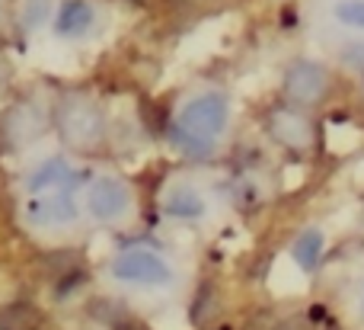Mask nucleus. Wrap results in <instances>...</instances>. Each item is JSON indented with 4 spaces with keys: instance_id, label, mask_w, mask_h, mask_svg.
Listing matches in <instances>:
<instances>
[{
    "instance_id": "obj_1",
    "label": "nucleus",
    "mask_w": 364,
    "mask_h": 330,
    "mask_svg": "<svg viewBox=\"0 0 364 330\" xmlns=\"http://www.w3.org/2000/svg\"><path fill=\"white\" fill-rule=\"evenodd\" d=\"M227 125V100L220 93L195 96L179 113L176 122V141L186 151H208L214 138Z\"/></svg>"
},
{
    "instance_id": "obj_2",
    "label": "nucleus",
    "mask_w": 364,
    "mask_h": 330,
    "mask_svg": "<svg viewBox=\"0 0 364 330\" xmlns=\"http://www.w3.org/2000/svg\"><path fill=\"white\" fill-rule=\"evenodd\" d=\"M112 276L122 282H132V286H170L173 269L160 254L134 247V250H125V254L115 257Z\"/></svg>"
},
{
    "instance_id": "obj_3",
    "label": "nucleus",
    "mask_w": 364,
    "mask_h": 330,
    "mask_svg": "<svg viewBox=\"0 0 364 330\" xmlns=\"http://www.w3.org/2000/svg\"><path fill=\"white\" fill-rule=\"evenodd\" d=\"M329 87V74L316 61H297L284 74V93L294 103H316Z\"/></svg>"
},
{
    "instance_id": "obj_4",
    "label": "nucleus",
    "mask_w": 364,
    "mask_h": 330,
    "mask_svg": "<svg viewBox=\"0 0 364 330\" xmlns=\"http://www.w3.org/2000/svg\"><path fill=\"white\" fill-rule=\"evenodd\" d=\"M128 205H132V196H128V190L119 180H100L93 186V192H90V209H93V215L100 222L122 218L128 212Z\"/></svg>"
},
{
    "instance_id": "obj_5",
    "label": "nucleus",
    "mask_w": 364,
    "mask_h": 330,
    "mask_svg": "<svg viewBox=\"0 0 364 330\" xmlns=\"http://www.w3.org/2000/svg\"><path fill=\"white\" fill-rule=\"evenodd\" d=\"M29 218L36 225H48V228H55V225H64V222L74 218V202H70L68 196L36 199V202L29 205Z\"/></svg>"
},
{
    "instance_id": "obj_6",
    "label": "nucleus",
    "mask_w": 364,
    "mask_h": 330,
    "mask_svg": "<svg viewBox=\"0 0 364 330\" xmlns=\"http://www.w3.org/2000/svg\"><path fill=\"white\" fill-rule=\"evenodd\" d=\"M323 244H326L323 231L320 228H307L294 241V247H291V257L297 260V267H301V269H314L316 263H320V257H323Z\"/></svg>"
},
{
    "instance_id": "obj_7",
    "label": "nucleus",
    "mask_w": 364,
    "mask_h": 330,
    "mask_svg": "<svg viewBox=\"0 0 364 330\" xmlns=\"http://www.w3.org/2000/svg\"><path fill=\"white\" fill-rule=\"evenodd\" d=\"M272 132H275V138H282L284 145H291V148H301L310 141L307 122H304L301 115H291V113H278L275 119H272Z\"/></svg>"
},
{
    "instance_id": "obj_8",
    "label": "nucleus",
    "mask_w": 364,
    "mask_h": 330,
    "mask_svg": "<svg viewBox=\"0 0 364 330\" xmlns=\"http://www.w3.org/2000/svg\"><path fill=\"white\" fill-rule=\"evenodd\" d=\"M166 212H170L173 218H198L201 212H205V199L195 190H188V186H179V190H173L170 199H166Z\"/></svg>"
},
{
    "instance_id": "obj_9",
    "label": "nucleus",
    "mask_w": 364,
    "mask_h": 330,
    "mask_svg": "<svg viewBox=\"0 0 364 330\" xmlns=\"http://www.w3.org/2000/svg\"><path fill=\"white\" fill-rule=\"evenodd\" d=\"M64 128H68V135L74 141H93L96 132H100V119H96L93 109L80 106V109H74V113H70V119L64 122Z\"/></svg>"
},
{
    "instance_id": "obj_10",
    "label": "nucleus",
    "mask_w": 364,
    "mask_h": 330,
    "mask_svg": "<svg viewBox=\"0 0 364 330\" xmlns=\"http://www.w3.org/2000/svg\"><path fill=\"white\" fill-rule=\"evenodd\" d=\"M90 6L80 4V0H70L68 6H64V16H61V32H83L90 26Z\"/></svg>"
},
{
    "instance_id": "obj_11",
    "label": "nucleus",
    "mask_w": 364,
    "mask_h": 330,
    "mask_svg": "<svg viewBox=\"0 0 364 330\" xmlns=\"http://www.w3.org/2000/svg\"><path fill=\"white\" fill-rule=\"evenodd\" d=\"M64 180H68V167H64L61 160H51V164H45L42 170L32 177V190H55Z\"/></svg>"
},
{
    "instance_id": "obj_12",
    "label": "nucleus",
    "mask_w": 364,
    "mask_h": 330,
    "mask_svg": "<svg viewBox=\"0 0 364 330\" xmlns=\"http://www.w3.org/2000/svg\"><path fill=\"white\" fill-rule=\"evenodd\" d=\"M336 19L346 26H355V29H364V0H342L336 4Z\"/></svg>"
},
{
    "instance_id": "obj_13",
    "label": "nucleus",
    "mask_w": 364,
    "mask_h": 330,
    "mask_svg": "<svg viewBox=\"0 0 364 330\" xmlns=\"http://www.w3.org/2000/svg\"><path fill=\"white\" fill-rule=\"evenodd\" d=\"M361 318H364V301H361Z\"/></svg>"
}]
</instances>
